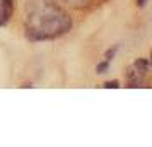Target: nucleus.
<instances>
[{
	"label": "nucleus",
	"mask_w": 152,
	"mask_h": 147,
	"mask_svg": "<svg viewBox=\"0 0 152 147\" xmlns=\"http://www.w3.org/2000/svg\"><path fill=\"white\" fill-rule=\"evenodd\" d=\"M72 28L70 15L55 0L26 2V36L33 41L53 39Z\"/></svg>",
	"instance_id": "1"
},
{
	"label": "nucleus",
	"mask_w": 152,
	"mask_h": 147,
	"mask_svg": "<svg viewBox=\"0 0 152 147\" xmlns=\"http://www.w3.org/2000/svg\"><path fill=\"white\" fill-rule=\"evenodd\" d=\"M147 74H149V62L145 58H138L130 65L128 69V74H126V79H128V86L130 87H140L144 86L145 79H147Z\"/></svg>",
	"instance_id": "2"
},
{
	"label": "nucleus",
	"mask_w": 152,
	"mask_h": 147,
	"mask_svg": "<svg viewBox=\"0 0 152 147\" xmlns=\"http://www.w3.org/2000/svg\"><path fill=\"white\" fill-rule=\"evenodd\" d=\"M12 10H14V0H0V28L9 22V19L12 17Z\"/></svg>",
	"instance_id": "3"
},
{
	"label": "nucleus",
	"mask_w": 152,
	"mask_h": 147,
	"mask_svg": "<svg viewBox=\"0 0 152 147\" xmlns=\"http://www.w3.org/2000/svg\"><path fill=\"white\" fill-rule=\"evenodd\" d=\"M63 2H67V4H72V5H79V7H80V5H82L84 2H86V0H63Z\"/></svg>",
	"instance_id": "4"
},
{
	"label": "nucleus",
	"mask_w": 152,
	"mask_h": 147,
	"mask_svg": "<svg viewBox=\"0 0 152 147\" xmlns=\"http://www.w3.org/2000/svg\"><path fill=\"white\" fill-rule=\"evenodd\" d=\"M145 2H147V0H137V5H140V7H144V5H145Z\"/></svg>",
	"instance_id": "5"
}]
</instances>
